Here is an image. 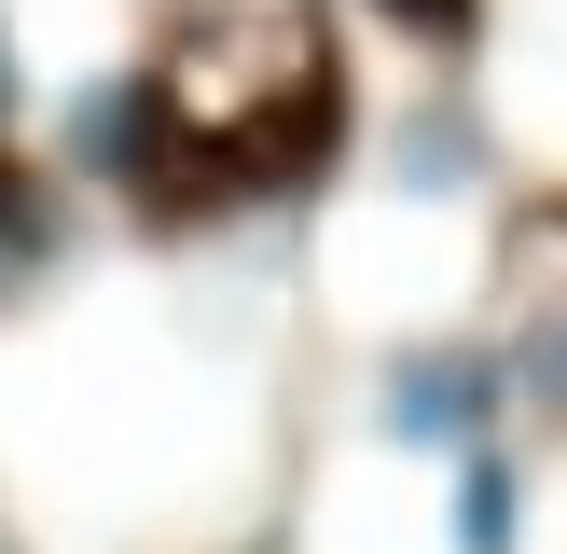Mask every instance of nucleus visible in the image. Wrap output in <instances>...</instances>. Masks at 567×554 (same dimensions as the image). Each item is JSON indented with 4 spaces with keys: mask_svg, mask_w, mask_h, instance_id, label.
<instances>
[{
    "mask_svg": "<svg viewBox=\"0 0 567 554\" xmlns=\"http://www.w3.org/2000/svg\"><path fill=\"white\" fill-rule=\"evenodd\" d=\"M388 430H402V443H471V430H485V360H471V347L388 360Z\"/></svg>",
    "mask_w": 567,
    "mask_h": 554,
    "instance_id": "obj_1",
    "label": "nucleus"
},
{
    "mask_svg": "<svg viewBox=\"0 0 567 554\" xmlns=\"http://www.w3.org/2000/svg\"><path fill=\"white\" fill-rule=\"evenodd\" d=\"M498 541H513V471L471 458V485H457V554H498Z\"/></svg>",
    "mask_w": 567,
    "mask_h": 554,
    "instance_id": "obj_2",
    "label": "nucleus"
},
{
    "mask_svg": "<svg viewBox=\"0 0 567 554\" xmlns=\"http://www.w3.org/2000/svg\"><path fill=\"white\" fill-rule=\"evenodd\" d=\"M14 249H28V208H14V181H0V264H14Z\"/></svg>",
    "mask_w": 567,
    "mask_h": 554,
    "instance_id": "obj_3",
    "label": "nucleus"
},
{
    "mask_svg": "<svg viewBox=\"0 0 567 554\" xmlns=\"http://www.w3.org/2000/svg\"><path fill=\"white\" fill-rule=\"evenodd\" d=\"M388 14H415V28H457V0H388Z\"/></svg>",
    "mask_w": 567,
    "mask_h": 554,
    "instance_id": "obj_4",
    "label": "nucleus"
}]
</instances>
